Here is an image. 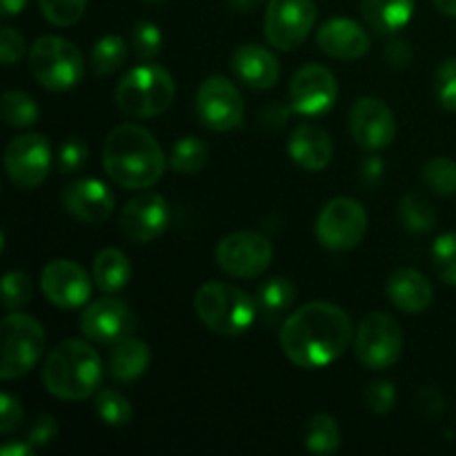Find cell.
<instances>
[{
    "label": "cell",
    "mask_w": 456,
    "mask_h": 456,
    "mask_svg": "<svg viewBox=\"0 0 456 456\" xmlns=\"http://www.w3.org/2000/svg\"><path fill=\"white\" fill-rule=\"evenodd\" d=\"M31 452H34V445L29 441H25V444H7L3 448V456H29Z\"/></svg>",
    "instance_id": "49"
},
{
    "label": "cell",
    "mask_w": 456,
    "mask_h": 456,
    "mask_svg": "<svg viewBox=\"0 0 456 456\" xmlns=\"http://www.w3.org/2000/svg\"><path fill=\"white\" fill-rule=\"evenodd\" d=\"M386 292L392 305L405 314H421L432 303L430 281L412 267H401V270L392 272Z\"/></svg>",
    "instance_id": "23"
},
{
    "label": "cell",
    "mask_w": 456,
    "mask_h": 456,
    "mask_svg": "<svg viewBox=\"0 0 456 456\" xmlns=\"http://www.w3.org/2000/svg\"><path fill=\"white\" fill-rule=\"evenodd\" d=\"M134 328V316L127 303L114 297H102L89 303L80 314V330L94 343H116Z\"/></svg>",
    "instance_id": "18"
},
{
    "label": "cell",
    "mask_w": 456,
    "mask_h": 456,
    "mask_svg": "<svg viewBox=\"0 0 456 456\" xmlns=\"http://www.w3.org/2000/svg\"><path fill=\"white\" fill-rule=\"evenodd\" d=\"M40 289L52 305L61 310H76L92 297V279L76 261L56 258L45 265L40 274Z\"/></svg>",
    "instance_id": "15"
},
{
    "label": "cell",
    "mask_w": 456,
    "mask_h": 456,
    "mask_svg": "<svg viewBox=\"0 0 456 456\" xmlns=\"http://www.w3.org/2000/svg\"><path fill=\"white\" fill-rule=\"evenodd\" d=\"M432 265L444 283L456 288V232L441 234L432 245Z\"/></svg>",
    "instance_id": "35"
},
{
    "label": "cell",
    "mask_w": 456,
    "mask_h": 456,
    "mask_svg": "<svg viewBox=\"0 0 456 456\" xmlns=\"http://www.w3.org/2000/svg\"><path fill=\"white\" fill-rule=\"evenodd\" d=\"M52 142L43 134H22L4 150V169L18 190H36L52 172Z\"/></svg>",
    "instance_id": "13"
},
{
    "label": "cell",
    "mask_w": 456,
    "mask_h": 456,
    "mask_svg": "<svg viewBox=\"0 0 456 456\" xmlns=\"http://www.w3.org/2000/svg\"><path fill=\"white\" fill-rule=\"evenodd\" d=\"M303 444L312 454L332 456L341 448V428L330 414H314L303 428Z\"/></svg>",
    "instance_id": "27"
},
{
    "label": "cell",
    "mask_w": 456,
    "mask_h": 456,
    "mask_svg": "<svg viewBox=\"0 0 456 456\" xmlns=\"http://www.w3.org/2000/svg\"><path fill=\"white\" fill-rule=\"evenodd\" d=\"M96 412L102 423L111 428H125L132 421V405L120 392L101 390L96 396Z\"/></svg>",
    "instance_id": "34"
},
{
    "label": "cell",
    "mask_w": 456,
    "mask_h": 456,
    "mask_svg": "<svg viewBox=\"0 0 456 456\" xmlns=\"http://www.w3.org/2000/svg\"><path fill=\"white\" fill-rule=\"evenodd\" d=\"M22 421H25V410H22L20 401L13 399L9 392H3L0 395V432L9 436L22 426Z\"/></svg>",
    "instance_id": "42"
},
{
    "label": "cell",
    "mask_w": 456,
    "mask_h": 456,
    "mask_svg": "<svg viewBox=\"0 0 456 456\" xmlns=\"http://www.w3.org/2000/svg\"><path fill=\"white\" fill-rule=\"evenodd\" d=\"M29 69L49 92H67L83 80L85 58L71 40L40 36L29 49Z\"/></svg>",
    "instance_id": "6"
},
{
    "label": "cell",
    "mask_w": 456,
    "mask_h": 456,
    "mask_svg": "<svg viewBox=\"0 0 456 456\" xmlns=\"http://www.w3.org/2000/svg\"><path fill=\"white\" fill-rule=\"evenodd\" d=\"M274 249L258 232H234L216 245V265L234 279H258L270 267Z\"/></svg>",
    "instance_id": "10"
},
{
    "label": "cell",
    "mask_w": 456,
    "mask_h": 456,
    "mask_svg": "<svg viewBox=\"0 0 456 456\" xmlns=\"http://www.w3.org/2000/svg\"><path fill=\"white\" fill-rule=\"evenodd\" d=\"M127 58V45L120 36H102L92 49V69L98 76H111L125 65Z\"/></svg>",
    "instance_id": "31"
},
{
    "label": "cell",
    "mask_w": 456,
    "mask_h": 456,
    "mask_svg": "<svg viewBox=\"0 0 456 456\" xmlns=\"http://www.w3.org/2000/svg\"><path fill=\"white\" fill-rule=\"evenodd\" d=\"M27 3H29V0H0V7H3V16L4 18L18 16V13H20L22 9L27 7Z\"/></svg>",
    "instance_id": "48"
},
{
    "label": "cell",
    "mask_w": 456,
    "mask_h": 456,
    "mask_svg": "<svg viewBox=\"0 0 456 456\" xmlns=\"http://www.w3.org/2000/svg\"><path fill=\"white\" fill-rule=\"evenodd\" d=\"M263 3H265V0H227V4L240 13L252 12V9H256L258 4H263Z\"/></svg>",
    "instance_id": "50"
},
{
    "label": "cell",
    "mask_w": 456,
    "mask_h": 456,
    "mask_svg": "<svg viewBox=\"0 0 456 456\" xmlns=\"http://www.w3.org/2000/svg\"><path fill=\"white\" fill-rule=\"evenodd\" d=\"M132 45L136 49V56L142 58V61H151L160 53V47H163V34H160L159 27L150 20H141L134 29Z\"/></svg>",
    "instance_id": "38"
},
{
    "label": "cell",
    "mask_w": 456,
    "mask_h": 456,
    "mask_svg": "<svg viewBox=\"0 0 456 456\" xmlns=\"http://www.w3.org/2000/svg\"><path fill=\"white\" fill-rule=\"evenodd\" d=\"M423 185L439 196L456 194V163L452 159H436L428 160L423 167Z\"/></svg>",
    "instance_id": "33"
},
{
    "label": "cell",
    "mask_w": 456,
    "mask_h": 456,
    "mask_svg": "<svg viewBox=\"0 0 456 456\" xmlns=\"http://www.w3.org/2000/svg\"><path fill=\"white\" fill-rule=\"evenodd\" d=\"M45 343H47L45 330L34 316L20 312L4 316L0 325V347H3L0 377L12 381L31 372L43 356Z\"/></svg>",
    "instance_id": "7"
},
{
    "label": "cell",
    "mask_w": 456,
    "mask_h": 456,
    "mask_svg": "<svg viewBox=\"0 0 456 456\" xmlns=\"http://www.w3.org/2000/svg\"><path fill=\"white\" fill-rule=\"evenodd\" d=\"M386 61L387 65L395 67V69H403L412 61V49L410 43L403 38H392L386 47Z\"/></svg>",
    "instance_id": "45"
},
{
    "label": "cell",
    "mask_w": 456,
    "mask_h": 456,
    "mask_svg": "<svg viewBox=\"0 0 456 456\" xmlns=\"http://www.w3.org/2000/svg\"><path fill=\"white\" fill-rule=\"evenodd\" d=\"M403 332L399 321L387 312H370L356 328L354 354L368 370H387L399 361Z\"/></svg>",
    "instance_id": "8"
},
{
    "label": "cell",
    "mask_w": 456,
    "mask_h": 456,
    "mask_svg": "<svg viewBox=\"0 0 456 456\" xmlns=\"http://www.w3.org/2000/svg\"><path fill=\"white\" fill-rule=\"evenodd\" d=\"M151 361L150 346L136 337H125L114 343L107 361V372L120 383H132L147 372Z\"/></svg>",
    "instance_id": "24"
},
{
    "label": "cell",
    "mask_w": 456,
    "mask_h": 456,
    "mask_svg": "<svg viewBox=\"0 0 456 456\" xmlns=\"http://www.w3.org/2000/svg\"><path fill=\"white\" fill-rule=\"evenodd\" d=\"M196 114L209 132H232L243 123L245 102L239 87L225 76H209L196 92Z\"/></svg>",
    "instance_id": "12"
},
{
    "label": "cell",
    "mask_w": 456,
    "mask_h": 456,
    "mask_svg": "<svg viewBox=\"0 0 456 456\" xmlns=\"http://www.w3.org/2000/svg\"><path fill=\"white\" fill-rule=\"evenodd\" d=\"M316 25V4L312 0H267L265 38L281 52L301 47Z\"/></svg>",
    "instance_id": "11"
},
{
    "label": "cell",
    "mask_w": 456,
    "mask_h": 456,
    "mask_svg": "<svg viewBox=\"0 0 456 456\" xmlns=\"http://www.w3.org/2000/svg\"><path fill=\"white\" fill-rule=\"evenodd\" d=\"M421 396L426 399V401H421V403L430 417H439V414L445 410V401L441 399V395L436 390H423Z\"/></svg>",
    "instance_id": "47"
},
{
    "label": "cell",
    "mask_w": 456,
    "mask_h": 456,
    "mask_svg": "<svg viewBox=\"0 0 456 456\" xmlns=\"http://www.w3.org/2000/svg\"><path fill=\"white\" fill-rule=\"evenodd\" d=\"M435 89L441 107H445L448 111H456V58H448V61L441 62L435 76Z\"/></svg>",
    "instance_id": "39"
},
{
    "label": "cell",
    "mask_w": 456,
    "mask_h": 456,
    "mask_svg": "<svg viewBox=\"0 0 456 456\" xmlns=\"http://www.w3.org/2000/svg\"><path fill=\"white\" fill-rule=\"evenodd\" d=\"M316 45L328 56L338 61H356L363 58L372 47V38L359 22L350 18H332L323 22L316 34Z\"/></svg>",
    "instance_id": "20"
},
{
    "label": "cell",
    "mask_w": 456,
    "mask_h": 456,
    "mask_svg": "<svg viewBox=\"0 0 456 456\" xmlns=\"http://www.w3.org/2000/svg\"><path fill=\"white\" fill-rule=\"evenodd\" d=\"M34 297V281L29 279V274L20 270L7 272L3 279V305L9 312H18L20 307H25L27 303Z\"/></svg>",
    "instance_id": "36"
},
{
    "label": "cell",
    "mask_w": 456,
    "mask_h": 456,
    "mask_svg": "<svg viewBox=\"0 0 456 456\" xmlns=\"http://www.w3.org/2000/svg\"><path fill=\"white\" fill-rule=\"evenodd\" d=\"M196 316L208 330L221 337H240L258 316L256 298L230 283H205L194 297Z\"/></svg>",
    "instance_id": "4"
},
{
    "label": "cell",
    "mask_w": 456,
    "mask_h": 456,
    "mask_svg": "<svg viewBox=\"0 0 456 456\" xmlns=\"http://www.w3.org/2000/svg\"><path fill=\"white\" fill-rule=\"evenodd\" d=\"M256 307L258 314L265 316V319H276L283 312H288L292 307V303L297 301V288L289 279L283 276H272V279L263 281L256 289Z\"/></svg>",
    "instance_id": "28"
},
{
    "label": "cell",
    "mask_w": 456,
    "mask_h": 456,
    "mask_svg": "<svg viewBox=\"0 0 456 456\" xmlns=\"http://www.w3.org/2000/svg\"><path fill=\"white\" fill-rule=\"evenodd\" d=\"M102 165L111 181L125 190H150L163 178L165 154L145 127L123 123L114 127L102 147Z\"/></svg>",
    "instance_id": "2"
},
{
    "label": "cell",
    "mask_w": 456,
    "mask_h": 456,
    "mask_svg": "<svg viewBox=\"0 0 456 456\" xmlns=\"http://www.w3.org/2000/svg\"><path fill=\"white\" fill-rule=\"evenodd\" d=\"M62 208L67 214L87 225H101L114 212L116 199L110 187L98 178H78L62 190Z\"/></svg>",
    "instance_id": "19"
},
{
    "label": "cell",
    "mask_w": 456,
    "mask_h": 456,
    "mask_svg": "<svg viewBox=\"0 0 456 456\" xmlns=\"http://www.w3.org/2000/svg\"><path fill=\"white\" fill-rule=\"evenodd\" d=\"M169 205L156 191H142L125 203L120 209L118 227L120 234L136 245L151 243L160 239L169 225Z\"/></svg>",
    "instance_id": "14"
},
{
    "label": "cell",
    "mask_w": 456,
    "mask_h": 456,
    "mask_svg": "<svg viewBox=\"0 0 456 456\" xmlns=\"http://www.w3.org/2000/svg\"><path fill=\"white\" fill-rule=\"evenodd\" d=\"M58 436V423L52 414H40L34 421V426L29 428V435H27V441H29L34 448H43L49 441H53Z\"/></svg>",
    "instance_id": "44"
},
{
    "label": "cell",
    "mask_w": 456,
    "mask_h": 456,
    "mask_svg": "<svg viewBox=\"0 0 456 456\" xmlns=\"http://www.w3.org/2000/svg\"><path fill=\"white\" fill-rule=\"evenodd\" d=\"M288 151L294 163L305 172H321L332 163L334 142L330 134L319 125H301L289 136Z\"/></svg>",
    "instance_id": "22"
},
{
    "label": "cell",
    "mask_w": 456,
    "mask_h": 456,
    "mask_svg": "<svg viewBox=\"0 0 456 456\" xmlns=\"http://www.w3.org/2000/svg\"><path fill=\"white\" fill-rule=\"evenodd\" d=\"M176 96L172 74L160 65H138L116 87V105L132 118H156L169 110Z\"/></svg>",
    "instance_id": "5"
},
{
    "label": "cell",
    "mask_w": 456,
    "mask_h": 456,
    "mask_svg": "<svg viewBox=\"0 0 456 456\" xmlns=\"http://www.w3.org/2000/svg\"><path fill=\"white\" fill-rule=\"evenodd\" d=\"M89 159V147L87 142L80 141V138H69L61 145L56 156V167L61 174H71L78 172Z\"/></svg>",
    "instance_id": "40"
},
{
    "label": "cell",
    "mask_w": 456,
    "mask_h": 456,
    "mask_svg": "<svg viewBox=\"0 0 456 456\" xmlns=\"http://www.w3.org/2000/svg\"><path fill=\"white\" fill-rule=\"evenodd\" d=\"M22 53H25V38L13 27H3V34H0V58H3L4 65L9 67L16 61H20Z\"/></svg>",
    "instance_id": "43"
},
{
    "label": "cell",
    "mask_w": 456,
    "mask_h": 456,
    "mask_svg": "<svg viewBox=\"0 0 456 456\" xmlns=\"http://www.w3.org/2000/svg\"><path fill=\"white\" fill-rule=\"evenodd\" d=\"M354 328L338 305L312 301L288 316L279 334L283 354L297 368L319 370L343 356L350 347Z\"/></svg>",
    "instance_id": "1"
},
{
    "label": "cell",
    "mask_w": 456,
    "mask_h": 456,
    "mask_svg": "<svg viewBox=\"0 0 456 456\" xmlns=\"http://www.w3.org/2000/svg\"><path fill=\"white\" fill-rule=\"evenodd\" d=\"M365 403L374 414L392 412L396 403V390L390 381H372L365 390Z\"/></svg>",
    "instance_id": "41"
},
{
    "label": "cell",
    "mask_w": 456,
    "mask_h": 456,
    "mask_svg": "<svg viewBox=\"0 0 456 456\" xmlns=\"http://www.w3.org/2000/svg\"><path fill=\"white\" fill-rule=\"evenodd\" d=\"M435 7L439 9L444 16L456 18V0H435Z\"/></svg>",
    "instance_id": "51"
},
{
    "label": "cell",
    "mask_w": 456,
    "mask_h": 456,
    "mask_svg": "<svg viewBox=\"0 0 456 456\" xmlns=\"http://www.w3.org/2000/svg\"><path fill=\"white\" fill-rule=\"evenodd\" d=\"M145 3H150V4H163V3H167V0H145Z\"/></svg>",
    "instance_id": "52"
},
{
    "label": "cell",
    "mask_w": 456,
    "mask_h": 456,
    "mask_svg": "<svg viewBox=\"0 0 456 456\" xmlns=\"http://www.w3.org/2000/svg\"><path fill=\"white\" fill-rule=\"evenodd\" d=\"M132 276L127 254L116 248H107L98 252L92 265V279L102 294H118Z\"/></svg>",
    "instance_id": "26"
},
{
    "label": "cell",
    "mask_w": 456,
    "mask_h": 456,
    "mask_svg": "<svg viewBox=\"0 0 456 456\" xmlns=\"http://www.w3.org/2000/svg\"><path fill=\"white\" fill-rule=\"evenodd\" d=\"M209 150L200 138L185 136L174 142L169 154V167L176 174H196L208 165Z\"/></svg>",
    "instance_id": "30"
},
{
    "label": "cell",
    "mask_w": 456,
    "mask_h": 456,
    "mask_svg": "<svg viewBox=\"0 0 456 456\" xmlns=\"http://www.w3.org/2000/svg\"><path fill=\"white\" fill-rule=\"evenodd\" d=\"M361 12L374 34L392 36L412 20L414 0H361Z\"/></svg>",
    "instance_id": "25"
},
{
    "label": "cell",
    "mask_w": 456,
    "mask_h": 456,
    "mask_svg": "<svg viewBox=\"0 0 456 456\" xmlns=\"http://www.w3.org/2000/svg\"><path fill=\"white\" fill-rule=\"evenodd\" d=\"M383 176V163L379 156H370L368 160L363 163V167H361V178H363L368 185H377L379 181H381Z\"/></svg>",
    "instance_id": "46"
},
{
    "label": "cell",
    "mask_w": 456,
    "mask_h": 456,
    "mask_svg": "<svg viewBox=\"0 0 456 456\" xmlns=\"http://www.w3.org/2000/svg\"><path fill=\"white\" fill-rule=\"evenodd\" d=\"M368 232V214L354 199H334L316 218V239L330 252H350Z\"/></svg>",
    "instance_id": "9"
},
{
    "label": "cell",
    "mask_w": 456,
    "mask_h": 456,
    "mask_svg": "<svg viewBox=\"0 0 456 456\" xmlns=\"http://www.w3.org/2000/svg\"><path fill=\"white\" fill-rule=\"evenodd\" d=\"M38 105L34 98L18 89H9L3 96V120L12 127H29L38 120Z\"/></svg>",
    "instance_id": "32"
},
{
    "label": "cell",
    "mask_w": 456,
    "mask_h": 456,
    "mask_svg": "<svg viewBox=\"0 0 456 456\" xmlns=\"http://www.w3.org/2000/svg\"><path fill=\"white\" fill-rule=\"evenodd\" d=\"M232 71L249 89H272L279 83L281 65L270 49L261 45H240L232 53Z\"/></svg>",
    "instance_id": "21"
},
{
    "label": "cell",
    "mask_w": 456,
    "mask_h": 456,
    "mask_svg": "<svg viewBox=\"0 0 456 456\" xmlns=\"http://www.w3.org/2000/svg\"><path fill=\"white\" fill-rule=\"evenodd\" d=\"M102 381L101 354L89 343L69 338L53 347L43 368V386L61 401H85Z\"/></svg>",
    "instance_id": "3"
},
{
    "label": "cell",
    "mask_w": 456,
    "mask_h": 456,
    "mask_svg": "<svg viewBox=\"0 0 456 456\" xmlns=\"http://www.w3.org/2000/svg\"><path fill=\"white\" fill-rule=\"evenodd\" d=\"M45 20L56 27H71L83 18L87 0H38Z\"/></svg>",
    "instance_id": "37"
},
{
    "label": "cell",
    "mask_w": 456,
    "mask_h": 456,
    "mask_svg": "<svg viewBox=\"0 0 456 456\" xmlns=\"http://www.w3.org/2000/svg\"><path fill=\"white\" fill-rule=\"evenodd\" d=\"M338 98V83L323 65L301 67L289 83V105L301 116H321L332 110Z\"/></svg>",
    "instance_id": "16"
},
{
    "label": "cell",
    "mask_w": 456,
    "mask_h": 456,
    "mask_svg": "<svg viewBox=\"0 0 456 456\" xmlns=\"http://www.w3.org/2000/svg\"><path fill=\"white\" fill-rule=\"evenodd\" d=\"M350 134L365 151L386 150L396 134L395 111L381 98H359L350 110Z\"/></svg>",
    "instance_id": "17"
},
{
    "label": "cell",
    "mask_w": 456,
    "mask_h": 456,
    "mask_svg": "<svg viewBox=\"0 0 456 456\" xmlns=\"http://www.w3.org/2000/svg\"><path fill=\"white\" fill-rule=\"evenodd\" d=\"M401 223L408 232H414V234H426V232H432L436 225V209L426 196H421L419 191H410L401 199L399 205Z\"/></svg>",
    "instance_id": "29"
}]
</instances>
